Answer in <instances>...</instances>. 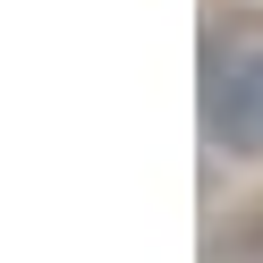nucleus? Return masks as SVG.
<instances>
[{
	"mask_svg": "<svg viewBox=\"0 0 263 263\" xmlns=\"http://www.w3.org/2000/svg\"><path fill=\"white\" fill-rule=\"evenodd\" d=\"M195 110H204L212 153L263 161V9H246V0L212 9L204 51H195Z\"/></svg>",
	"mask_w": 263,
	"mask_h": 263,
	"instance_id": "nucleus-1",
	"label": "nucleus"
}]
</instances>
